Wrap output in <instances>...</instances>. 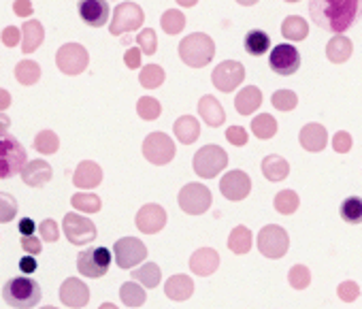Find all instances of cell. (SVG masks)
Listing matches in <instances>:
<instances>
[{
    "label": "cell",
    "instance_id": "41",
    "mask_svg": "<svg viewBox=\"0 0 362 309\" xmlns=\"http://www.w3.org/2000/svg\"><path fill=\"white\" fill-rule=\"evenodd\" d=\"M139 83L147 90H153V88H160L164 83V69L158 66V64H147L141 69L139 73Z\"/></svg>",
    "mask_w": 362,
    "mask_h": 309
},
{
    "label": "cell",
    "instance_id": "37",
    "mask_svg": "<svg viewBox=\"0 0 362 309\" xmlns=\"http://www.w3.org/2000/svg\"><path fill=\"white\" fill-rule=\"evenodd\" d=\"M71 205H73V209H77V211H81V214H98L100 207H103V201H100L98 194H92V192H77V194H73Z\"/></svg>",
    "mask_w": 362,
    "mask_h": 309
},
{
    "label": "cell",
    "instance_id": "8",
    "mask_svg": "<svg viewBox=\"0 0 362 309\" xmlns=\"http://www.w3.org/2000/svg\"><path fill=\"white\" fill-rule=\"evenodd\" d=\"M143 156L156 167L168 165L175 158V141L166 132H151L143 141Z\"/></svg>",
    "mask_w": 362,
    "mask_h": 309
},
{
    "label": "cell",
    "instance_id": "29",
    "mask_svg": "<svg viewBox=\"0 0 362 309\" xmlns=\"http://www.w3.org/2000/svg\"><path fill=\"white\" fill-rule=\"evenodd\" d=\"M351 52H354V45H351V41H349L345 35L332 37V39L328 41V45H326V58H328L332 64H343V62H347L349 56H351Z\"/></svg>",
    "mask_w": 362,
    "mask_h": 309
},
{
    "label": "cell",
    "instance_id": "14",
    "mask_svg": "<svg viewBox=\"0 0 362 309\" xmlns=\"http://www.w3.org/2000/svg\"><path fill=\"white\" fill-rule=\"evenodd\" d=\"M245 79V66L237 60H226L216 66L211 73V81L220 92H235Z\"/></svg>",
    "mask_w": 362,
    "mask_h": 309
},
{
    "label": "cell",
    "instance_id": "36",
    "mask_svg": "<svg viewBox=\"0 0 362 309\" xmlns=\"http://www.w3.org/2000/svg\"><path fill=\"white\" fill-rule=\"evenodd\" d=\"M252 132L262 141L273 139L277 134V119L271 113H260L258 117L252 119Z\"/></svg>",
    "mask_w": 362,
    "mask_h": 309
},
{
    "label": "cell",
    "instance_id": "46",
    "mask_svg": "<svg viewBox=\"0 0 362 309\" xmlns=\"http://www.w3.org/2000/svg\"><path fill=\"white\" fill-rule=\"evenodd\" d=\"M271 103H273V107L279 109V111H292V109H296V105H298V96H296V92L284 88V90L273 92Z\"/></svg>",
    "mask_w": 362,
    "mask_h": 309
},
{
    "label": "cell",
    "instance_id": "54",
    "mask_svg": "<svg viewBox=\"0 0 362 309\" xmlns=\"http://www.w3.org/2000/svg\"><path fill=\"white\" fill-rule=\"evenodd\" d=\"M22 247H24V252H26V254L37 256V254H41L43 243H41L35 235H30V237H22Z\"/></svg>",
    "mask_w": 362,
    "mask_h": 309
},
{
    "label": "cell",
    "instance_id": "13",
    "mask_svg": "<svg viewBox=\"0 0 362 309\" xmlns=\"http://www.w3.org/2000/svg\"><path fill=\"white\" fill-rule=\"evenodd\" d=\"M62 228H64L66 239L73 245H86V243H92L96 239V226H94V222L90 218H86V216L75 214V211H71V214L64 216Z\"/></svg>",
    "mask_w": 362,
    "mask_h": 309
},
{
    "label": "cell",
    "instance_id": "42",
    "mask_svg": "<svg viewBox=\"0 0 362 309\" xmlns=\"http://www.w3.org/2000/svg\"><path fill=\"white\" fill-rule=\"evenodd\" d=\"M273 205H275V209H277L281 216H292V214L298 209L300 199H298V194H296L294 190H281V192H277Z\"/></svg>",
    "mask_w": 362,
    "mask_h": 309
},
{
    "label": "cell",
    "instance_id": "52",
    "mask_svg": "<svg viewBox=\"0 0 362 309\" xmlns=\"http://www.w3.org/2000/svg\"><path fill=\"white\" fill-rule=\"evenodd\" d=\"M332 149L337 153H347L351 149V134L345 132V130H339L332 139Z\"/></svg>",
    "mask_w": 362,
    "mask_h": 309
},
{
    "label": "cell",
    "instance_id": "38",
    "mask_svg": "<svg viewBox=\"0 0 362 309\" xmlns=\"http://www.w3.org/2000/svg\"><path fill=\"white\" fill-rule=\"evenodd\" d=\"M16 79L22 86H35L41 79V66L35 60H22L16 66Z\"/></svg>",
    "mask_w": 362,
    "mask_h": 309
},
{
    "label": "cell",
    "instance_id": "11",
    "mask_svg": "<svg viewBox=\"0 0 362 309\" xmlns=\"http://www.w3.org/2000/svg\"><path fill=\"white\" fill-rule=\"evenodd\" d=\"M214 203L211 190L203 184H186L179 192V207L190 216L205 214Z\"/></svg>",
    "mask_w": 362,
    "mask_h": 309
},
{
    "label": "cell",
    "instance_id": "61",
    "mask_svg": "<svg viewBox=\"0 0 362 309\" xmlns=\"http://www.w3.org/2000/svg\"><path fill=\"white\" fill-rule=\"evenodd\" d=\"M98 309H117V307H115L113 303H103V305H100Z\"/></svg>",
    "mask_w": 362,
    "mask_h": 309
},
{
    "label": "cell",
    "instance_id": "12",
    "mask_svg": "<svg viewBox=\"0 0 362 309\" xmlns=\"http://www.w3.org/2000/svg\"><path fill=\"white\" fill-rule=\"evenodd\" d=\"M113 258L119 269H134L139 262L147 258V247L136 237H122L113 245Z\"/></svg>",
    "mask_w": 362,
    "mask_h": 309
},
{
    "label": "cell",
    "instance_id": "18",
    "mask_svg": "<svg viewBox=\"0 0 362 309\" xmlns=\"http://www.w3.org/2000/svg\"><path fill=\"white\" fill-rule=\"evenodd\" d=\"M60 301L66 307L73 309H81L90 303V288L86 286V281H81L79 277H66L60 286Z\"/></svg>",
    "mask_w": 362,
    "mask_h": 309
},
{
    "label": "cell",
    "instance_id": "59",
    "mask_svg": "<svg viewBox=\"0 0 362 309\" xmlns=\"http://www.w3.org/2000/svg\"><path fill=\"white\" fill-rule=\"evenodd\" d=\"M11 107V94L5 90V88H0V111L5 113V109Z\"/></svg>",
    "mask_w": 362,
    "mask_h": 309
},
{
    "label": "cell",
    "instance_id": "35",
    "mask_svg": "<svg viewBox=\"0 0 362 309\" xmlns=\"http://www.w3.org/2000/svg\"><path fill=\"white\" fill-rule=\"evenodd\" d=\"M119 298L126 307H141L147 298L143 286L139 281H126L119 288Z\"/></svg>",
    "mask_w": 362,
    "mask_h": 309
},
{
    "label": "cell",
    "instance_id": "62",
    "mask_svg": "<svg viewBox=\"0 0 362 309\" xmlns=\"http://www.w3.org/2000/svg\"><path fill=\"white\" fill-rule=\"evenodd\" d=\"M41 309H58V307H54V305H47V307H41Z\"/></svg>",
    "mask_w": 362,
    "mask_h": 309
},
{
    "label": "cell",
    "instance_id": "56",
    "mask_svg": "<svg viewBox=\"0 0 362 309\" xmlns=\"http://www.w3.org/2000/svg\"><path fill=\"white\" fill-rule=\"evenodd\" d=\"M141 49L139 47H130L128 52H126V56H124V62H126V66L128 69H139L141 66Z\"/></svg>",
    "mask_w": 362,
    "mask_h": 309
},
{
    "label": "cell",
    "instance_id": "26",
    "mask_svg": "<svg viewBox=\"0 0 362 309\" xmlns=\"http://www.w3.org/2000/svg\"><path fill=\"white\" fill-rule=\"evenodd\" d=\"M45 39V28L39 20H28L24 22L22 26V52L28 56V54H35L41 43Z\"/></svg>",
    "mask_w": 362,
    "mask_h": 309
},
{
    "label": "cell",
    "instance_id": "57",
    "mask_svg": "<svg viewBox=\"0 0 362 309\" xmlns=\"http://www.w3.org/2000/svg\"><path fill=\"white\" fill-rule=\"evenodd\" d=\"M13 11H16V16L28 20L33 16V3H26V0H18V3H13Z\"/></svg>",
    "mask_w": 362,
    "mask_h": 309
},
{
    "label": "cell",
    "instance_id": "5",
    "mask_svg": "<svg viewBox=\"0 0 362 309\" xmlns=\"http://www.w3.org/2000/svg\"><path fill=\"white\" fill-rule=\"evenodd\" d=\"M228 165V153L220 145H205L194 153V173L203 180H214L218 177Z\"/></svg>",
    "mask_w": 362,
    "mask_h": 309
},
{
    "label": "cell",
    "instance_id": "50",
    "mask_svg": "<svg viewBox=\"0 0 362 309\" xmlns=\"http://www.w3.org/2000/svg\"><path fill=\"white\" fill-rule=\"evenodd\" d=\"M337 294H339V298H341V301L351 303V301H356V298L360 296V288H358V284H356V281H343V284H339Z\"/></svg>",
    "mask_w": 362,
    "mask_h": 309
},
{
    "label": "cell",
    "instance_id": "1",
    "mask_svg": "<svg viewBox=\"0 0 362 309\" xmlns=\"http://www.w3.org/2000/svg\"><path fill=\"white\" fill-rule=\"evenodd\" d=\"M309 13L320 28L341 35L351 28L360 13V3L356 0H315V3H309Z\"/></svg>",
    "mask_w": 362,
    "mask_h": 309
},
{
    "label": "cell",
    "instance_id": "16",
    "mask_svg": "<svg viewBox=\"0 0 362 309\" xmlns=\"http://www.w3.org/2000/svg\"><path fill=\"white\" fill-rule=\"evenodd\" d=\"M220 192L228 201H243L252 192V180L245 171H228L220 180Z\"/></svg>",
    "mask_w": 362,
    "mask_h": 309
},
{
    "label": "cell",
    "instance_id": "53",
    "mask_svg": "<svg viewBox=\"0 0 362 309\" xmlns=\"http://www.w3.org/2000/svg\"><path fill=\"white\" fill-rule=\"evenodd\" d=\"M20 41H22V30H20V28L7 26V28L3 30V43H5L7 47H16Z\"/></svg>",
    "mask_w": 362,
    "mask_h": 309
},
{
    "label": "cell",
    "instance_id": "45",
    "mask_svg": "<svg viewBox=\"0 0 362 309\" xmlns=\"http://www.w3.org/2000/svg\"><path fill=\"white\" fill-rule=\"evenodd\" d=\"M20 211L18 199L9 192H0V224L11 222Z\"/></svg>",
    "mask_w": 362,
    "mask_h": 309
},
{
    "label": "cell",
    "instance_id": "20",
    "mask_svg": "<svg viewBox=\"0 0 362 309\" xmlns=\"http://www.w3.org/2000/svg\"><path fill=\"white\" fill-rule=\"evenodd\" d=\"M20 175H22V182H24L26 186H30V188H41V186H45L47 182H52L54 169H52V165L45 163V161H30V163L24 167V171H22Z\"/></svg>",
    "mask_w": 362,
    "mask_h": 309
},
{
    "label": "cell",
    "instance_id": "24",
    "mask_svg": "<svg viewBox=\"0 0 362 309\" xmlns=\"http://www.w3.org/2000/svg\"><path fill=\"white\" fill-rule=\"evenodd\" d=\"M298 141L307 151H322L326 147V143H328V132H326V128L322 124L311 122V124L303 126V130L298 134Z\"/></svg>",
    "mask_w": 362,
    "mask_h": 309
},
{
    "label": "cell",
    "instance_id": "7",
    "mask_svg": "<svg viewBox=\"0 0 362 309\" xmlns=\"http://www.w3.org/2000/svg\"><path fill=\"white\" fill-rule=\"evenodd\" d=\"M111 252L103 245H96V247H88L83 250L79 256H77V269L83 277H92V279H98V277H105L109 267H111Z\"/></svg>",
    "mask_w": 362,
    "mask_h": 309
},
{
    "label": "cell",
    "instance_id": "47",
    "mask_svg": "<svg viewBox=\"0 0 362 309\" xmlns=\"http://www.w3.org/2000/svg\"><path fill=\"white\" fill-rule=\"evenodd\" d=\"M288 281H290L292 288L305 290V288L311 284V273H309V269H307L305 264H294V267L290 269V273H288Z\"/></svg>",
    "mask_w": 362,
    "mask_h": 309
},
{
    "label": "cell",
    "instance_id": "23",
    "mask_svg": "<svg viewBox=\"0 0 362 309\" xmlns=\"http://www.w3.org/2000/svg\"><path fill=\"white\" fill-rule=\"evenodd\" d=\"M164 294L170 298V301H188L192 294H194V281L190 275H173L166 279L164 284Z\"/></svg>",
    "mask_w": 362,
    "mask_h": 309
},
{
    "label": "cell",
    "instance_id": "31",
    "mask_svg": "<svg viewBox=\"0 0 362 309\" xmlns=\"http://www.w3.org/2000/svg\"><path fill=\"white\" fill-rule=\"evenodd\" d=\"M281 35L288 41H305L309 35V24L300 16H288L281 24Z\"/></svg>",
    "mask_w": 362,
    "mask_h": 309
},
{
    "label": "cell",
    "instance_id": "25",
    "mask_svg": "<svg viewBox=\"0 0 362 309\" xmlns=\"http://www.w3.org/2000/svg\"><path fill=\"white\" fill-rule=\"evenodd\" d=\"M199 113H201V117L205 119V124L211 126V128H218V126H222V124L226 122L224 107H222L220 100H218L216 96H211V94H207V96H203V98L199 100Z\"/></svg>",
    "mask_w": 362,
    "mask_h": 309
},
{
    "label": "cell",
    "instance_id": "3",
    "mask_svg": "<svg viewBox=\"0 0 362 309\" xmlns=\"http://www.w3.org/2000/svg\"><path fill=\"white\" fill-rule=\"evenodd\" d=\"M216 56V43L205 33H192L179 43V58L192 69L207 66Z\"/></svg>",
    "mask_w": 362,
    "mask_h": 309
},
{
    "label": "cell",
    "instance_id": "9",
    "mask_svg": "<svg viewBox=\"0 0 362 309\" xmlns=\"http://www.w3.org/2000/svg\"><path fill=\"white\" fill-rule=\"evenodd\" d=\"M143 22H145V13H143V9L136 3H122L113 11V20L109 24V33L113 37H119V35L139 30L143 26Z\"/></svg>",
    "mask_w": 362,
    "mask_h": 309
},
{
    "label": "cell",
    "instance_id": "43",
    "mask_svg": "<svg viewBox=\"0 0 362 309\" xmlns=\"http://www.w3.org/2000/svg\"><path fill=\"white\" fill-rule=\"evenodd\" d=\"M341 218L347 224H362V199L360 197H349L341 203Z\"/></svg>",
    "mask_w": 362,
    "mask_h": 309
},
{
    "label": "cell",
    "instance_id": "48",
    "mask_svg": "<svg viewBox=\"0 0 362 309\" xmlns=\"http://www.w3.org/2000/svg\"><path fill=\"white\" fill-rule=\"evenodd\" d=\"M136 43H139V49L145 54V56H153L156 49H158V35L156 30L151 28H143L136 37Z\"/></svg>",
    "mask_w": 362,
    "mask_h": 309
},
{
    "label": "cell",
    "instance_id": "4",
    "mask_svg": "<svg viewBox=\"0 0 362 309\" xmlns=\"http://www.w3.org/2000/svg\"><path fill=\"white\" fill-rule=\"evenodd\" d=\"M28 165L26 147L9 132L0 134V180H9Z\"/></svg>",
    "mask_w": 362,
    "mask_h": 309
},
{
    "label": "cell",
    "instance_id": "39",
    "mask_svg": "<svg viewBox=\"0 0 362 309\" xmlns=\"http://www.w3.org/2000/svg\"><path fill=\"white\" fill-rule=\"evenodd\" d=\"M35 149L39 153H43V156H52V153H56L60 149V139L54 130H41L37 136H35Z\"/></svg>",
    "mask_w": 362,
    "mask_h": 309
},
{
    "label": "cell",
    "instance_id": "28",
    "mask_svg": "<svg viewBox=\"0 0 362 309\" xmlns=\"http://www.w3.org/2000/svg\"><path fill=\"white\" fill-rule=\"evenodd\" d=\"M260 105H262V90L256 86H247V88L239 90V94L235 98V109L241 115H252Z\"/></svg>",
    "mask_w": 362,
    "mask_h": 309
},
{
    "label": "cell",
    "instance_id": "27",
    "mask_svg": "<svg viewBox=\"0 0 362 309\" xmlns=\"http://www.w3.org/2000/svg\"><path fill=\"white\" fill-rule=\"evenodd\" d=\"M173 130H175L177 141H181L184 145H192V143L199 141V136H201V124H199V119L192 117V115H181V117L175 122Z\"/></svg>",
    "mask_w": 362,
    "mask_h": 309
},
{
    "label": "cell",
    "instance_id": "40",
    "mask_svg": "<svg viewBox=\"0 0 362 309\" xmlns=\"http://www.w3.org/2000/svg\"><path fill=\"white\" fill-rule=\"evenodd\" d=\"M160 26L166 35H179L181 30L186 28V18L179 9H168L162 13V20H160Z\"/></svg>",
    "mask_w": 362,
    "mask_h": 309
},
{
    "label": "cell",
    "instance_id": "22",
    "mask_svg": "<svg viewBox=\"0 0 362 309\" xmlns=\"http://www.w3.org/2000/svg\"><path fill=\"white\" fill-rule=\"evenodd\" d=\"M103 182V169L92 163V161H83L77 165L75 173H73V184L81 190H92L96 186H100Z\"/></svg>",
    "mask_w": 362,
    "mask_h": 309
},
{
    "label": "cell",
    "instance_id": "33",
    "mask_svg": "<svg viewBox=\"0 0 362 309\" xmlns=\"http://www.w3.org/2000/svg\"><path fill=\"white\" fill-rule=\"evenodd\" d=\"M132 281H139L143 288H156L162 279V271L156 262H145L143 267L132 271Z\"/></svg>",
    "mask_w": 362,
    "mask_h": 309
},
{
    "label": "cell",
    "instance_id": "32",
    "mask_svg": "<svg viewBox=\"0 0 362 309\" xmlns=\"http://www.w3.org/2000/svg\"><path fill=\"white\" fill-rule=\"evenodd\" d=\"M243 47H245V52H247L250 56L258 58V56H264V54L269 52L271 39H269V35H267L264 30H252V33L245 35Z\"/></svg>",
    "mask_w": 362,
    "mask_h": 309
},
{
    "label": "cell",
    "instance_id": "21",
    "mask_svg": "<svg viewBox=\"0 0 362 309\" xmlns=\"http://www.w3.org/2000/svg\"><path fill=\"white\" fill-rule=\"evenodd\" d=\"M220 267V254L214 247H201L190 256V269L192 273L207 277L211 273H216Z\"/></svg>",
    "mask_w": 362,
    "mask_h": 309
},
{
    "label": "cell",
    "instance_id": "51",
    "mask_svg": "<svg viewBox=\"0 0 362 309\" xmlns=\"http://www.w3.org/2000/svg\"><path fill=\"white\" fill-rule=\"evenodd\" d=\"M226 139H228L233 145L243 147V145L250 141V134H247V130H245L243 126H230V128L226 130Z\"/></svg>",
    "mask_w": 362,
    "mask_h": 309
},
{
    "label": "cell",
    "instance_id": "17",
    "mask_svg": "<svg viewBox=\"0 0 362 309\" xmlns=\"http://www.w3.org/2000/svg\"><path fill=\"white\" fill-rule=\"evenodd\" d=\"M134 224L141 233L145 235H156L160 233L164 226H166V211L156 205V203H147L139 209L136 218H134Z\"/></svg>",
    "mask_w": 362,
    "mask_h": 309
},
{
    "label": "cell",
    "instance_id": "44",
    "mask_svg": "<svg viewBox=\"0 0 362 309\" xmlns=\"http://www.w3.org/2000/svg\"><path fill=\"white\" fill-rule=\"evenodd\" d=\"M136 113H139V117H141V119H145V122H153V119H158V117H160V113H162V105H160L153 96H141V98H139V103H136Z\"/></svg>",
    "mask_w": 362,
    "mask_h": 309
},
{
    "label": "cell",
    "instance_id": "6",
    "mask_svg": "<svg viewBox=\"0 0 362 309\" xmlns=\"http://www.w3.org/2000/svg\"><path fill=\"white\" fill-rule=\"evenodd\" d=\"M290 247V237L279 224H267L258 233V250L267 258H284Z\"/></svg>",
    "mask_w": 362,
    "mask_h": 309
},
{
    "label": "cell",
    "instance_id": "34",
    "mask_svg": "<svg viewBox=\"0 0 362 309\" xmlns=\"http://www.w3.org/2000/svg\"><path fill=\"white\" fill-rule=\"evenodd\" d=\"M254 245V237L252 231L247 226H237L233 228L230 237H228V247L233 254H247Z\"/></svg>",
    "mask_w": 362,
    "mask_h": 309
},
{
    "label": "cell",
    "instance_id": "19",
    "mask_svg": "<svg viewBox=\"0 0 362 309\" xmlns=\"http://www.w3.org/2000/svg\"><path fill=\"white\" fill-rule=\"evenodd\" d=\"M79 18L88 26L100 28L109 22V5L103 0H83V3H79Z\"/></svg>",
    "mask_w": 362,
    "mask_h": 309
},
{
    "label": "cell",
    "instance_id": "15",
    "mask_svg": "<svg viewBox=\"0 0 362 309\" xmlns=\"http://www.w3.org/2000/svg\"><path fill=\"white\" fill-rule=\"evenodd\" d=\"M269 66L273 73L277 75H294L298 69H300V54L294 45L290 43H281V45H275V49L271 52L269 56Z\"/></svg>",
    "mask_w": 362,
    "mask_h": 309
},
{
    "label": "cell",
    "instance_id": "58",
    "mask_svg": "<svg viewBox=\"0 0 362 309\" xmlns=\"http://www.w3.org/2000/svg\"><path fill=\"white\" fill-rule=\"evenodd\" d=\"M35 228H37V224H35L30 218L20 220V233H22V237H30V235L35 233Z\"/></svg>",
    "mask_w": 362,
    "mask_h": 309
},
{
    "label": "cell",
    "instance_id": "49",
    "mask_svg": "<svg viewBox=\"0 0 362 309\" xmlns=\"http://www.w3.org/2000/svg\"><path fill=\"white\" fill-rule=\"evenodd\" d=\"M39 233H41V239H43L45 243H56V241L60 239V226H58V222L52 220V218H47V220H43V222L39 224Z\"/></svg>",
    "mask_w": 362,
    "mask_h": 309
},
{
    "label": "cell",
    "instance_id": "10",
    "mask_svg": "<svg viewBox=\"0 0 362 309\" xmlns=\"http://www.w3.org/2000/svg\"><path fill=\"white\" fill-rule=\"evenodd\" d=\"M90 64V54L79 43H66L56 52V66L64 75H81Z\"/></svg>",
    "mask_w": 362,
    "mask_h": 309
},
{
    "label": "cell",
    "instance_id": "2",
    "mask_svg": "<svg viewBox=\"0 0 362 309\" xmlns=\"http://www.w3.org/2000/svg\"><path fill=\"white\" fill-rule=\"evenodd\" d=\"M3 298L13 309H33L41 301V286L28 275L11 277L3 288Z\"/></svg>",
    "mask_w": 362,
    "mask_h": 309
},
{
    "label": "cell",
    "instance_id": "30",
    "mask_svg": "<svg viewBox=\"0 0 362 309\" xmlns=\"http://www.w3.org/2000/svg\"><path fill=\"white\" fill-rule=\"evenodd\" d=\"M262 173L269 182H284L290 173V165L286 158L277 156V153H271L262 161Z\"/></svg>",
    "mask_w": 362,
    "mask_h": 309
},
{
    "label": "cell",
    "instance_id": "60",
    "mask_svg": "<svg viewBox=\"0 0 362 309\" xmlns=\"http://www.w3.org/2000/svg\"><path fill=\"white\" fill-rule=\"evenodd\" d=\"M9 126H11V117H9L7 113L0 111V134L7 132V128H9Z\"/></svg>",
    "mask_w": 362,
    "mask_h": 309
},
{
    "label": "cell",
    "instance_id": "55",
    "mask_svg": "<svg viewBox=\"0 0 362 309\" xmlns=\"http://www.w3.org/2000/svg\"><path fill=\"white\" fill-rule=\"evenodd\" d=\"M37 269H39V262H37V258H35V256L26 254V256H22V258H20V271H22L24 275H33Z\"/></svg>",
    "mask_w": 362,
    "mask_h": 309
}]
</instances>
